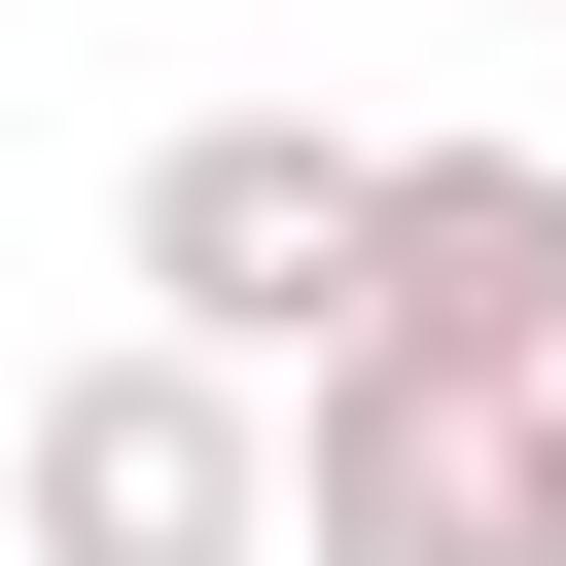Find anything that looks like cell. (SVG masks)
Listing matches in <instances>:
<instances>
[{
	"label": "cell",
	"instance_id": "cell-1",
	"mask_svg": "<svg viewBox=\"0 0 566 566\" xmlns=\"http://www.w3.org/2000/svg\"><path fill=\"white\" fill-rule=\"evenodd\" d=\"M354 212H389L354 106H177V142H142V318L248 354V389H318V354H354Z\"/></svg>",
	"mask_w": 566,
	"mask_h": 566
},
{
	"label": "cell",
	"instance_id": "cell-2",
	"mask_svg": "<svg viewBox=\"0 0 566 566\" xmlns=\"http://www.w3.org/2000/svg\"><path fill=\"white\" fill-rule=\"evenodd\" d=\"M0 531L35 566H283V424H248V354H71L35 424H0Z\"/></svg>",
	"mask_w": 566,
	"mask_h": 566
},
{
	"label": "cell",
	"instance_id": "cell-3",
	"mask_svg": "<svg viewBox=\"0 0 566 566\" xmlns=\"http://www.w3.org/2000/svg\"><path fill=\"white\" fill-rule=\"evenodd\" d=\"M283 566H531V389L318 354V389H283Z\"/></svg>",
	"mask_w": 566,
	"mask_h": 566
},
{
	"label": "cell",
	"instance_id": "cell-4",
	"mask_svg": "<svg viewBox=\"0 0 566 566\" xmlns=\"http://www.w3.org/2000/svg\"><path fill=\"white\" fill-rule=\"evenodd\" d=\"M354 354L566 389V106H531V142H389V212H354Z\"/></svg>",
	"mask_w": 566,
	"mask_h": 566
},
{
	"label": "cell",
	"instance_id": "cell-5",
	"mask_svg": "<svg viewBox=\"0 0 566 566\" xmlns=\"http://www.w3.org/2000/svg\"><path fill=\"white\" fill-rule=\"evenodd\" d=\"M531 566H566V389H531Z\"/></svg>",
	"mask_w": 566,
	"mask_h": 566
},
{
	"label": "cell",
	"instance_id": "cell-6",
	"mask_svg": "<svg viewBox=\"0 0 566 566\" xmlns=\"http://www.w3.org/2000/svg\"><path fill=\"white\" fill-rule=\"evenodd\" d=\"M0 566H35V531H0Z\"/></svg>",
	"mask_w": 566,
	"mask_h": 566
}]
</instances>
